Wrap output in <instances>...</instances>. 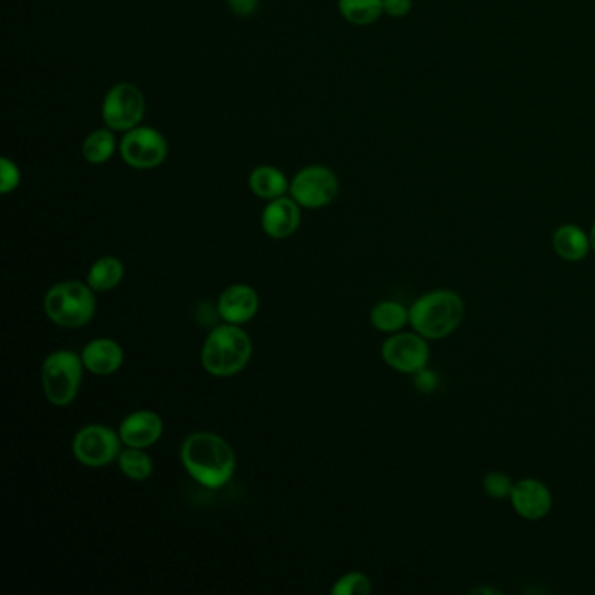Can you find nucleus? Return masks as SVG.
<instances>
[{"mask_svg":"<svg viewBox=\"0 0 595 595\" xmlns=\"http://www.w3.org/2000/svg\"><path fill=\"white\" fill-rule=\"evenodd\" d=\"M116 131L110 128H98L89 133L83 142V158L89 165H105L110 159L114 158L116 151H119L117 144Z\"/></svg>","mask_w":595,"mask_h":595,"instance_id":"nucleus-20","label":"nucleus"},{"mask_svg":"<svg viewBox=\"0 0 595 595\" xmlns=\"http://www.w3.org/2000/svg\"><path fill=\"white\" fill-rule=\"evenodd\" d=\"M119 435L124 447H137L149 449L159 442L165 431V423L158 412L149 409L130 412L119 425Z\"/></svg>","mask_w":595,"mask_h":595,"instance_id":"nucleus-14","label":"nucleus"},{"mask_svg":"<svg viewBox=\"0 0 595 595\" xmlns=\"http://www.w3.org/2000/svg\"><path fill=\"white\" fill-rule=\"evenodd\" d=\"M370 325L386 336L397 334L409 325V308L402 302L381 301L370 309Z\"/></svg>","mask_w":595,"mask_h":595,"instance_id":"nucleus-19","label":"nucleus"},{"mask_svg":"<svg viewBox=\"0 0 595 595\" xmlns=\"http://www.w3.org/2000/svg\"><path fill=\"white\" fill-rule=\"evenodd\" d=\"M513 486H515V480L508 473L501 472V470H491L482 479L484 493L493 500H510Z\"/></svg>","mask_w":595,"mask_h":595,"instance_id":"nucleus-24","label":"nucleus"},{"mask_svg":"<svg viewBox=\"0 0 595 595\" xmlns=\"http://www.w3.org/2000/svg\"><path fill=\"white\" fill-rule=\"evenodd\" d=\"M83 356L70 349L49 353L42 362V391L55 407H69L81 390L84 376Z\"/></svg>","mask_w":595,"mask_h":595,"instance_id":"nucleus-5","label":"nucleus"},{"mask_svg":"<svg viewBox=\"0 0 595 595\" xmlns=\"http://www.w3.org/2000/svg\"><path fill=\"white\" fill-rule=\"evenodd\" d=\"M301 206L292 196L267 201V205L260 215L262 231L271 240H287L297 233L301 226Z\"/></svg>","mask_w":595,"mask_h":595,"instance_id":"nucleus-12","label":"nucleus"},{"mask_svg":"<svg viewBox=\"0 0 595 595\" xmlns=\"http://www.w3.org/2000/svg\"><path fill=\"white\" fill-rule=\"evenodd\" d=\"M510 503L520 519L536 522L545 519L548 513L552 512L554 498L545 482L527 477L515 482L510 494Z\"/></svg>","mask_w":595,"mask_h":595,"instance_id":"nucleus-11","label":"nucleus"},{"mask_svg":"<svg viewBox=\"0 0 595 595\" xmlns=\"http://www.w3.org/2000/svg\"><path fill=\"white\" fill-rule=\"evenodd\" d=\"M288 194L301 208L320 210L329 206L339 194V178L323 165L304 166L290 180Z\"/></svg>","mask_w":595,"mask_h":595,"instance_id":"nucleus-9","label":"nucleus"},{"mask_svg":"<svg viewBox=\"0 0 595 595\" xmlns=\"http://www.w3.org/2000/svg\"><path fill=\"white\" fill-rule=\"evenodd\" d=\"M260 299L257 290L247 283H234L224 288L217 301V313L222 322L245 325L252 322L259 311Z\"/></svg>","mask_w":595,"mask_h":595,"instance_id":"nucleus-13","label":"nucleus"},{"mask_svg":"<svg viewBox=\"0 0 595 595\" xmlns=\"http://www.w3.org/2000/svg\"><path fill=\"white\" fill-rule=\"evenodd\" d=\"M248 187L257 198L264 199V201H273V199L281 198V196H287V192L290 191V180L280 168L271 165H260L250 173Z\"/></svg>","mask_w":595,"mask_h":595,"instance_id":"nucleus-17","label":"nucleus"},{"mask_svg":"<svg viewBox=\"0 0 595 595\" xmlns=\"http://www.w3.org/2000/svg\"><path fill=\"white\" fill-rule=\"evenodd\" d=\"M84 367L93 376L107 377L123 367L124 349L110 337H96L81 351Z\"/></svg>","mask_w":595,"mask_h":595,"instance_id":"nucleus-15","label":"nucleus"},{"mask_svg":"<svg viewBox=\"0 0 595 595\" xmlns=\"http://www.w3.org/2000/svg\"><path fill=\"white\" fill-rule=\"evenodd\" d=\"M124 280V264L114 255H105L96 259L88 274L86 283L95 290L96 294H105L119 287Z\"/></svg>","mask_w":595,"mask_h":595,"instance_id":"nucleus-18","label":"nucleus"},{"mask_svg":"<svg viewBox=\"0 0 595 595\" xmlns=\"http://www.w3.org/2000/svg\"><path fill=\"white\" fill-rule=\"evenodd\" d=\"M144 116V91L137 84H114L103 98V124L116 133H126L137 128L142 124Z\"/></svg>","mask_w":595,"mask_h":595,"instance_id":"nucleus-6","label":"nucleus"},{"mask_svg":"<svg viewBox=\"0 0 595 595\" xmlns=\"http://www.w3.org/2000/svg\"><path fill=\"white\" fill-rule=\"evenodd\" d=\"M117 465L124 477L135 482L151 479L154 473V461L151 456L145 452V449H137V447L123 449L117 458Z\"/></svg>","mask_w":595,"mask_h":595,"instance_id":"nucleus-22","label":"nucleus"},{"mask_svg":"<svg viewBox=\"0 0 595 595\" xmlns=\"http://www.w3.org/2000/svg\"><path fill=\"white\" fill-rule=\"evenodd\" d=\"M473 594H487V595H498L500 592L496 589H486V587H480V589L472 590Z\"/></svg>","mask_w":595,"mask_h":595,"instance_id":"nucleus-29","label":"nucleus"},{"mask_svg":"<svg viewBox=\"0 0 595 595\" xmlns=\"http://www.w3.org/2000/svg\"><path fill=\"white\" fill-rule=\"evenodd\" d=\"M21 184L20 166L14 163L13 159H0V192L2 194H11L16 191Z\"/></svg>","mask_w":595,"mask_h":595,"instance_id":"nucleus-25","label":"nucleus"},{"mask_svg":"<svg viewBox=\"0 0 595 595\" xmlns=\"http://www.w3.org/2000/svg\"><path fill=\"white\" fill-rule=\"evenodd\" d=\"M227 6L236 16L248 18L257 11L259 0H227Z\"/></svg>","mask_w":595,"mask_h":595,"instance_id":"nucleus-28","label":"nucleus"},{"mask_svg":"<svg viewBox=\"0 0 595 595\" xmlns=\"http://www.w3.org/2000/svg\"><path fill=\"white\" fill-rule=\"evenodd\" d=\"M254 355L252 337L241 325L222 323L206 336L201 365L213 377H233L247 369Z\"/></svg>","mask_w":595,"mask_h":595,"instance_id":"nucleus-3","label":"nucleus"},{"mask_svg":"<svg viewBox=\"0 0 595 595\" xmlns=\"http://www.w3.org/2000/svg\"><path fill=\"white\" fill-rule=\"evenodd\" d=\"M552 247L557 257L571 264L582 262L592 252L590 234L576 224H564L555 229Z\"/></svg>","mask_w":595,"mask_h":595,"instance_id":"nucleus-16","label":"nucleus"},{"mask_svg":"<svg viewBox=\"0 0 595 595\" xmlns=\"http://www.w3.org/2000/svg\"><path fill=\"white\" fill-rule=\"evenodd\" d=\"M412 381H414L416 390L421 391V393H431V391L437 390L438 376L435 374V370H430L428 367L416 372L412 376Z\"/></svg>","mask_w":595,"mask_h":595,"instance_id":"nucleus-26","label":"nucleus"},{"mask_svg":"<svg viewBox=\"0 0 595 595\" xmlns=\"http://www.w3.org/2000/svg\"><path fill=\"white\" fill-rule=\"evenodd\" d=\"M180 461L187 473L206 489H222L236 472V452L226 438L210 431H194L180 447Z\"/></svg>","mask_w":595,"mask_h":595,"instance_id":"nucleus-1","label":"nucleus"},{"mask_svg":"<svg viewBox=\"0 0 595 595\" xmlns=\"http://www.w3.org/2000/svg\"><path fill=\"white\" fill-rule=\"evenodd\" d=\"M463 297L451 288H433L409 308V325L428 341L451 337L465 320Z\"/></svg>","mask_w":595,"mask_h":595,"instance_id":"nucleus-2","label":"nucleus"},{"mask_svg":"<svg viewBox=\"0 0 595 595\" xmlns=\"http://www.w3.org/2000/svg\"><path fill=\"white\" fill-rule=\"evenodd\" d=\"M414 7L412 0H383L384 14H388L390 18H405L409 16Z\"/></svg>","mask_w":595,"mask_h":595,"instance_id":"nucleus-27","label":"nucleus"},{"mask_svg":"<svg viewBox=\"0 0 595 595\" xmlns=\"http://www.w3.org/2000/svg\"><path fill=\"white\" fill-rule=\"evenodd\" d=\"M590 245H592V252H594L595 254V222H594V226H592V229H590Z\"/></svg>","mask_w":595,"mask_h":595,"instance_id":"nucleus-30","label":"nucleus"},{"mask_svg":"<svg viewBox=\"0 0 595 595\" xmlns=\"http://www.w3.org/2000/svg\"><path fill=\"white\" fill-rule=\"evenodd\" d=\"M372 592V580L362 571H349L337 578L332 585V595H369Z\"/></svg>","mask_w":595,"mask_h":595,"instance_id":"nucleus-23","label":"nucleus"},{"mask_svg":"<svg viewBox=\"0 0 595 595\" xmlns=\"http://www.w3.org/2000/svg\"><path fill=\"white\" fill-rule=\"evenodd\" d=\"M430 355L428 339L418 334L416 330L412 332L400 330L397 334H391L381 346L383 362L390 369L405 376H414L419 370L428 367Z\"/></svg>","mask_w":595,"mask_h":595,"instance_id":"nucleus-10","label":"nucleus"},{"mask_svg":"<svg viewBox=\"0 0 595 595\" xmlns=\"http://www.w3.org/2000/svg\"><path fill=\"white\" fill-rule=\"evenodd\" d=\"M337 7L344 20L358 27L372 25L384 14L383 0H337Z\"/></svg>","mask_w":595,"mask_h":595,"instance_id":"nucleus-21","label":"nucleus"},{"mask_svg":"<svg viewBox=\"0 0 595 595\" xmlns=\"http://www.w3.org/2000/svg\"><path fill=\"white\" fill-rule=\"evenodd\" d=\"M119 156L133 170H154L168 158V142L152 126H137L126 131L119 142Z\"/></svg>","mask_w":595,"mask_h":595,"instance_id":"nucleus-8","label":"nucleus"},{"mask_svg":"<svg viewBox=\"0 0 595 595\" xmlns=\"http://www.w3.org/2000/svg\"><path fill=\"white\" fill-rule=\"evenodd\" d=\"M123 440L119 431L110 426L86 425L77 431L72 440V452L81 465L88 468H103L114 463L123 451Z\"/></svg>","mask_w":595,"mask_h":595,"instance_id":"nucleus-7","label":"nucleus"},{"mask_svg":"<svg viewBox=\"0 0 595 595\" xmlns=\"http://www.w3.org/2000/svg\"><path fill=\"white\" fill-rule=\"evenodd\" d=\"M44 313L56 327L81 329L96 313V292L86 281H60L44 295Z\"/></svg>","mask_w":595,"mask_h":595,"instance_id":"nucleus-4","label":"nucleus"}]
</instances>
